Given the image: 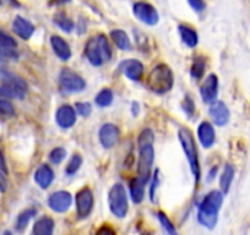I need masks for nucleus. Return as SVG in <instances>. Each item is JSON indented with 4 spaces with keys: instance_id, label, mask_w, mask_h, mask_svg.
Returning a JSON list of instances; mask_svg holds the SVG:
<instances>
[{
    "instance_id": "obj_34",
    "label": "nucleus",
    "mask_w": 250,
    "mask_h": 235,
    "mask_svg": "<svg viewBox=\"0 0 250 235\" xmlns=\"http://www.w3.org/2000/svg\"><path fill=\"white\" fill-rule=\"evenodd\" d=\"M153 141H155V137H153L152 130H150V129H145V130L140 134V136H139L138 145L139 146L153 145Z\"/></svg>"
},
{
    "instance_id": "obj_35",
    "label": "nucleus",
    "mask_w": 250,
    "mask_h": 235,
    "mask_svg": "<svg viewBox=\"0 0 250 235\" xmlns=\"http://www.w3.org/2000/svg\"><path fill=\"white\" fill-rule=\"evenodd\" d=\"M0 114L6 115V117H11V115H14L15 114L14 105L11 104L9 100L1 99V98H0Z\"/></svg>"
},
{
    "instance_id": "obj_15",
    "label": "nucleus",
    "mask_w": 250,
    "mask_h": 235,
    "mask_svg": "<svg viewBox=\"0 0 250 235\" xmlns=\"http://www.w3.org/2000/svg\"><path fill=\"white\" fill-rule=\"evenodd\" d=\"M208 114L217 126H223L229 121V110H228L227 105L221 100H215L213 103H211Z\"/></svg>"
},
{
    "instance_id": "obj_3",
    "label": "nucleus",
    "mask_w": 250,
    "mask_h": 235,
    "mask_svg": "<svg viewBox=\"0 0 250 235\" xmlns=\"http://www.w3.org/2000/svg\"><path fill=\"white\" fill-rule=\"evenodd\" d=\"M173 83H174V76L169 66L166 64H158L157 66H155L146 80L147 87L157 95H163L170 91Z\"/></svg>"
},
{
    "instance_id": "obj_21",
    "label": "nucleus",
    "mask_w": 250,
    "mask_h": 235,
    "mask_svg": "<svg viewBox=\"0 0 250 235\" xmlns=\"http://www.w3.org/2000/svg\"><path fill=\"white\" fill-rule=\"evenodd\" d=\"M50 44H52L53 50L59 57L62 60H69L71 57V50L68 43L62 39L59 36H52L50 38Z\"/></svg>"
},
{
    "instance_id": "obj_10",
    "label": "nucleus",
    "mask_w": 250,
    "mask_h": 235,
    "mask_svg": "<svg viewBox=\"0 0 250 235\" xmlns=\"http://www.w3.org/2000/svg\"><path fill=\"white\" fill-rule=\"evenodd\" d=\"M133 11L134 15H135L141 22H145L146 25L153 26L158 22V20H160L157 10L148 3L139 1V3H136L135 5L133 6Z\"/></svg>"
},
{
    "instance_id": "obj_17",
    "label": "nucleus",
    "mask_w": 250,
    "mask_h": 235,
    "mask_svg": "<svg viewBox=\"0 0 250 235\" xmlns=\"http://www.w3.org/2000/svg\"><path fill=\"white\" fill-rule=\"evenodd\" d=\"M119 138V130L114 124H104L100 130V141L104 148H112Z\"/></svg>"
},
{
    "instance_id": "obj_39",
    "label": "nucleus",
    "mask_w": 250,
    "mask_h": 235,
    "mask_svg": "<svg viewBox=\"0 0 250 235\" xmlns=\"http://www.w3.org/2000/svg\"><path fill=\"white\" fill-rule=\"evenodd\" d=\"M188 1H189L190 6L196 11V13H201V11L205 9V3H204V0H188Z\"/></svg>"
},
{
    "instance_id": "obj_7",
    "label": "nucleus",
    "mask_w": 250,
    "mask_h": 235,
    "mask_svg": "<svg viewBox=\"0 0 250 235\" xmlns=\"http://www.w3.org/2000/svg\"><path fill=\"white\" fill-rule=\"evenodd\" d=\"M153 160H155V150L153 145L139 146V163H138V176L147 183L152 172Z\"/></svg>"
},
{
    "instance_id": "obj_8",
    "label": "nucleus",
    "mask_w": 250,
    "mask_h": 235,
    "mask_svg": "<svg viewBox=\"0 0 250 235\" xmlns=\"http://www.w3.org/2000/svg\"><path fill=\"white\" fill-rule=\"evenodd\" d=\"M59 85L64 92H81L85 88L86 82L79 74L70 69H62L59 75Z\"/></svg>"
},
{
    "instance_id": "obj_20",
    "label": "nucleus",
    "mask_w": 250,
    "mask_h": 235,
    "mask_svg": "<svg viewBox=\"0 0 250 235\" xmlns=\"http://www.w3.org/2000/svg\"><path fill=\"white\" fill-rule=\"evenodd\" d=\"M199 141L204 148H210L215 142V129L208 121H203L198 128Z\"/></svg>"
},
{
    "instance_id": "obj_36",
    "label": "nucleus",
    "mask_w": 250,
    "mask_h": 235,
    "mask_svg": "<svg viewBox=\"0 0 250 235\" xmlns=\"http://www.w3.org/2000/svg\"><path fill=\"white\" fill-rule=\"evenodd\" d=\"M75 108L79 112V114L83 118H88L91 115V113H92V107L87 102H78L75 104Z\"/></svg>"
},
{
    "instance_id": "obj_33",
    "label": "nucleus",
    "mask_w": 250,
    "mask_h": 235,
    "mask_svg": "<svg viewBox=\"0 0 250 235\" xmlns=\"http://www.w3.org/2000/svg\"><path fill=\"white\" fill-rule=\"evenodd\" d=\"M66 157V151L65 148L62 147H57L49 153V160L53 164H59L62 160L65 159Z\"/></svg>"
},
{
    "instance_id": "obj_27",
    "label": "nucleus",
    "mask_w": 250,
    "mask_h": 235,
    "mask_svg": "<svg viewBox=\"0 0 250 235\" xmlns=\"http://www.w3.org/2000/svg\"><path fill=\"white\" fill-rule=\"evenodd\" d=\"M36 213H37V211L35 208H28V210H25L22 213H20V215L18 217V222H16V230L22 232L27 227L30 220L35 217Z\"/></svg>"
},
{
    "instance_id": "obj_11",
    "label": "nucleus",
    "mask_w": 250,
    "mask_h": 235,
    "mask_svg": "<svg viewBox=\"0 0 250 235\" xmlns=\"http://www.w3.org/2000/svg\"><path fill=\"white\" fill-rule=\"evenodd\" d=\"M71 202H73V196L68 191H57L48 198V206L50 210L58 213L66 212L70 208Z\"/></svg>"
},
{
    "instance_id": "obj_1",
    "label": "nucleus",
    "mask_w": 250,
    "mask_h": 235,
    "mask_svg": "<svg viewBox=\"0 0 250 235\" xmlns=\"http://www.w3.org/2000/svg\"><path fill=\"white\" fill-rule=\"evenodd\" d=\"M223 202V194L221 191H211L204 197L199 205L198 220L201 225L208 229H213L217 224L218 212Z\"/></svg>"
},
{
    "instance_id": "obj_46",
    "label": "nucleus",
    "mask_w": 250,
    "mask_h": 235,
    "mask_svg": "<svg viewBox=\"0 0 250 235\" xmlns=\"http://www.w3.org/2000/svg\"><path fill=\"white\" fill-rule=\"evenodd\" d=\"M141 235H150V234H148V233H143V234H141Z\"/></svg>"
},
{
    "instance_id": "obj_31",
    "label": "nucleus",
    "mask_w": 250,
    "mask_h": 235,
    "mask_svg": "<svg viewBox=\"0 0 250 235\" xmlns=\"http://www.w3.org/2000/svg\"><path fill=\"white\" fill-rule=\"evenodd\" d=\"M54 22L62 28L64 32H70L74 28V22L65 15V14L59 13L54 16Z\"/></svg>"
},
{
    "instance_id": "obj_9",
    "label": "nucleus",
    "mask_w": 250,
    "mask_h": 235,
    "mask_svg": "<svg viewBox=\"0 0 250 235\" xmlns=\"http://www.w3.org/2000/svg\"><path fill=\"white\" fill-rule=\"evenodd\" d=\"M76 212L79 218H87L93 208V193L90 188H83L76 194Z\"/></svg>"
},
{
    "instance_id": "obj_28",
    "label": "nucleus",
    "mask_w": 250,
    "mask_h": 235,
    "mask_svg": "<svg viewBox=\"0 0 250 235\" xmlns=\"http://www.w3.org/2000/svg\"><path fill=\"white\" fill-rule=\"evenodd\" d=\"M205 59L201 57H198L194 59L193 65H191L190 69V74L191 78H194L195 80H200L201 78L204 76V73H205Z\"/></svg>"
},
{
    "instance_id": "obj_44",
    "label": "nucleus",
    "mask_w": 250,
    "mask_h": 235,
    "mask_svg": "<svg viewBox=\"0 0 250 235\" xmlns=\"http://www.w3.org/2000/svg\"><path fill=\"white\" fill-rule=\"evenodd\" d=\"M53 1H55V3H58V4H66V3H69L70 0H53Z\"/></svg>"
},
{
    "instance_id": "obj_41",
    "label": "nucleus",
    "mask_w": 250,
    "mask_h": 235,
    "mask_svg": "<svg viewBox=\"0 0 250 235\" xmlns=\"http://www.w3.org/2000/svg\"><path fill=\"white\" fill-rule=\"evenodd\" d=\"M0 169H1V172H3L4 174H6V173H8L5 158H4V155H3V152H1V150H0Z\"/></svg>"
},
{
    "instance_id": "obj_37",
    "label": "nucleus",
    "mask_w": 250,
    "mask_h": 235,
    "mask_svg": "<svg viewBox=\"0 0 250 235\" xmlns=\"http://www.w3.org/2000/svg\"><path fill=\"white\" fill-rule=\"evenodd\" d=\"M183 109H184V112L187 113V115H189V117H191V115L194 114V112H195V103L193 102V99H191L189 96H187V97L184 98Z\"/></svg>"
},
{
    "instance_id": "obj_2",
    "label": "nucleus",
    "mask_w": 250,
    "mask_h": 235,
    "mask_svg": "<svg viewBox=\"0 0 250 235\" xmlns=\"http://www.w3.org/2000/svg\"><path fill=\"white\" fill-rule=\"evenodd\" d=\"M85 55L93 66H100L112 58V49L104 35H97L88 39Z\"/></svg>"
},
{
    "instance_id": "obj_30",
    "label": "nucleus",
    "mask_w": 250,
    "mask_h": 235,
    "mask_svg": "<svg viewBox=\"0 0 250 235\" xmlns=\"http://www.w3.org/2000/svg\"><path fill=\"white\" fill-rule=\"evenodd\" d=\"M157 218L158 220H160L161 225H162V229L166 235H178L177 230H175V227L173 225V223L170 222V219L165 215V213L158 212Z\"/></svg>"
},
{
    "instance_id": "obj_43",
    "label": "nucleus",
    "mask_w": 250,
    "mask_h": 235,
    "mask_svg": "<svg viewBox=\"0 0 250 235\" xmlns=\"http://www.w3.org/2000/svg\"><path fill=\"white\" fill-rule=\"evenodd\" d=\"M216 172H217V168H212V169H211L210 174H208V181H210V180H212V178H215V174H216Z\"/></svg>"
},
{
    "instance_id": "obj_6",
    "label": "nucleus",
    "mask_w": 250,
    "mask_h": 235,
    "mask_svg": "<svg viewBox=\"0 0 250 235\" xmlns=\"http://www.w3.org/2000/svg\"><path fill=\"white\" fill-rule=\"evenodd\" d=\"M108 205L110 212L118 218H124L128 213V196L122 184H114L108 194Z\"/></svg>"
},
{
    "instance_id": "obj_26",
    "label": "nucleus",
    "mask_w": 250,
    "mask_h": 235,
    "mask_svg": "<svg viewBox=\"0 0 250 235\" xmlns=\"http://www.w3.org/2000/svg\"><path fill=\"white\" fill-rule=\"evenodd\" d=\"M233 178H234V168H233L230 164H226L220 179V188H221V191H222V194H227L228 191H229Z\"/></svg>"
},
{
    "instance_id": "obj_42",
    "label": "nucleus",
    "mask_w": 250,
    "mask_h": 235,
    "mask_svg": "<svg viewBox=\"0 0 250 235\" xmlns=\"http://www.w3.org/2000/svg\"><path fill=\"white\" fill-rule=\"evenodd\" d=\"M6 186H8V183H6V179L5 176H4L3 172L0 169V191H5Z\"/></svg>"
},
{
    "instance_id": "obj_22",
    "label": "nucleus",
    "mask_w": 250,
    "mask_h": 235,
    "mask_svg": "<svg viewBox=\"0 0 250 235\" xmlns=\"http://www.w3.org/2000/svg\"><path fill=\"white\" fill-rule=\"evenodd\" d=\"M54 220L50 217H42L33 225V235H53Z\"/></svg>"
},
{
    "instance_id": "obj_25",
    "label": "nucleus",
    "mask_w": 250,
    "mask_h": 235,
    "mask_svg": "<svg viewBox=\"0 0 250 235\" xmlns=\"http://www.w3.org/2000/svg\"><path fill=\"white\" fill-rule=\"evenodd\" d=\"M110 37H112L114 44L119 48L120 50H130L131 43L129 39L128 35L122 30H113L110 32Z\"/></svg>"
},
{
    "instance_id": "obj_45",
    "label": "nucleus",
    "mask_w": 250,
    "mask_h": 235,
    "mask_svg": "<svg viewBox=\"0 0 250 235\" xmlns=\"http://www.w3.org/2000/svg\"><path fill=\"white\" fill-rule=\"evenodd\" d=\"M4 235H13V234H11L10 232H5V233H4Z\"/></svg>"
},
{
    "instance_id": "obj_19",
    "label": "nucleus",
    "mask_w": 250,
    "mask_h": 235,
    "mask_svg": "<svg viewBox=\"0 0 250 235\" xmlns=\"http://www.w3.org/2000/svg\"><path fill=\"white\" fill-rule=\"evenodd\" d=\"M13 30L16 35L22 39H28L35 32V26L26 19L21 18V16H16L15 20L13 22Z\"/></svg>"
},
{
    "instance_id": "obj_32",
    "label": "nucleus",
    "mask_w": 250,
    "mask_h": 235,
    "mask_svg": "<svg viewBox=\"0 0 250 235\" xmlns=\"http://www.w3.org/2000/svg\"><path fill=\"white\" fill-rule=\"evenodd\" d=\"M81 164H83V158H81L80 155H74L71 157V159L69 160L68 165H66L65 173L68 175H74L79 169H80Z\"/></svg>"
},
{
    "instance_id": "obj_23",
    "label": "nucleus",
    "mask_w": 250,
    "mask_h": 235,
    "mask_svg": "<svg viewBox=\"0 0 250 235\" xmlns=\"http://www.w3.org/2000/svg\"><path fill=\"white\" fill-rule=\"evenodd\" d=\"M145 181L141 180L139 176L130 181V195L131 200L135 203H141L145 197Z\"/></svg>"
},
{
    "instance_id": "obj_13",
    "label": "nucleus",
    "mask_w": 250,
    "mask_h": 235,
    "mask_svg": "<svg viewBox=\"0 0 250 235\" xmlns=\"http://www.w3.org/2000/svg\"><path fill=\"white\" fill-rule=\"evenodd\" d=\"M119 70L124 74L129 80L139 81L144 75V65L135 59H126L119 64Z\"/></svg>"
},
{
    "instance_id": "obj_12",
    "label": "nucleus",
    "mask_w": 250,
    "mask_h": 235,
    "mask_svg": "<svg viewBox=\"0 0 250 235\" xmlns=\"http://www.w3.org/2000/svg\"><path fill=\"white\" fill-rule=\"evenodd\" d=\"M18 43L8 33L0 30V61L18 58Z\"/></svg>"
},
{
    "instance_id": "obj_5",
    "label": "nucleus",
    "mask_w": 250,
    "mask_h": 235,
    "mask_svg": "<svg viewBox=\"0 0 250 235\" xmlns=\"http://www.w3.org/2000/svg\"><path fill=\"white\" fill-rule=\"evenodd\" d=\"M1 78V86H0V95L10 98L23 99L27 92V83L19 76L8 71L0 73Z\"/></svg>"
},
{
    "instance_id": "obj_40",
    "label": "nucleus",
    "mask_w": 250,
    "mask_h": 235,
    "mask_svg": "<svg viewBox=\"0 0 250 235\" xmlns=\"http://www.w3.org/2000/svg\"><path fill=\"white\" fill-rule=\"evenodd\" d=\"M158 180H160V179H158V170H157L155 174V176H153L152 185H151V201H153V196H155V190L158 185Z\"/></svg>"
},
{
    "instance_id": "obj_18",
    "label": "nucleus",
    "mask_w": 250,
    "mask_h": 235,
    "mask_svg": "<svg viewBox=\"0 0 250 235\" xmlns=\"http://www.w3.org/2000/svg\"><path fill=\"white\" fill-rule=\"evenodd\" d=\"M54 180V172L49 165H41L35 173V181L41 189H48Z\"/></svg>"
},
{
    "instance_id": "obj_14",
    "label": "nucleus",
    "mask_w": 250,
    "mask_h": 235,
    "mask_svg": "<svg viewBox=\"0 0 250 235\" xmlns=\"http://www.w3.org/2000/svg\"><path fill=\"white\" fill-rule=\"evenodd\" d=\"M218 93V78L215 74H210L204 81L200 88L201 98L205 103H213L217 98Z\"/></svg>"
},
{
    "instance_id": "obj_24",
    "label": "nucleus",
    "mask_w": 250,
    "mask_h": 235,
    "mask_svg": "<svg viewBox=\"0 0 250 235\" xmlns=\"http://www.w3.org/2000/svg\"><path fill=\"white\" fill-rule=\"evenodd\" d=\"M179 33L183 42H184L188 47H190V48L196 47V44H198L199 42V37H198V33H196L193 28L189 27V26L180 25Z\"/></svg>"
},
{
    "instance_id": "obj_4",
    "label": "nucleus",
    "mask_w": 250,
    "mask_h": 235,
    "mask_svg": "<svg viewBox=\"0 0 250 235\" xmlns=\"http://www.w3.org/2000/svg\"><path fill=\"white\" fill-rule=\"evenodd\" d=\"M178 137H179L180 143H182L183 151L185 153L188 162L190 164L191 173H193L194 178H195L196 183H199L201 176L200 164H199V156L198 150H196V143L194 140V135L188 128H182L178 133Z\"/></svg>"
},
{
    "instance_id": "obj_16",
    "label": "nucleus",
    "mask_w": 250,
    "mask_h": 235,
    "mask_svg": "<svg viewBox=\"0 0 250 235\" xmlns=\"http://www.w3.org/2000/svg\"><path fill=\"white\" fill-rule=\"evenodd\" d=\"M55 120H57V124L62 129L71 128L76 121L75 109L69 104L62 105V107L57 110Z\"/></svg>"
},
{
    "instance_id": "obj_29",
    "label": "nucleus",
    "mask_w": 250,
    "mask_h": 235,
    "mask_svg": "<svg viewBox=\"0 0 250 235\" xmlns=\"http://www.w3.org/2000/svg\"><path fill=\"white\" fill-rule=\"evenodd\" d=\"M96 104L101 108H104L110 105V103L113 102V92L109 88H103L102 91L98 92V95L96 96Z\"/></svg>"
},
{
    "instance_id": "obj_38",
    "label": "nucleus",
    "mask_w": 250,
    "mask_h": 235,
    "mask_svg": "<svg viewBox=\"0 0 250 235\" xmlns=\"http://www.w3.org/2000/svg\"><path fill=\"white\" fill-rule=\"evenodd\" d=\"M95 235H117V233H115L114 228H113L112 225L102 224L98 228Z\"/></svg>"
}]
</instances>
